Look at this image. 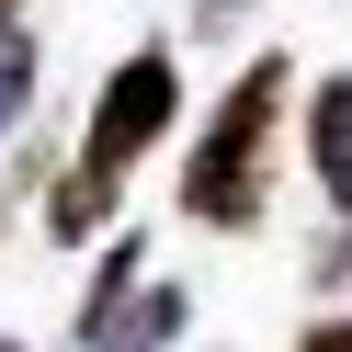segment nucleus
Returning a JSON list of instances; mask_svg holds the SVG:
<instances>
[{
	"label": "nucleus",
	"instance_id": "f257e3e1",
	"mask_svg": "<svg viewBox=\"0 0 352 352\" xmlns=\"http://www.w3.org/2000/svg\"><path fill=\"white\" fill-rule=\"evenodd\" d=\"M284 91H296L284 57H250V69L228 80V102L205 114V137H193V160H182V216H205V228H250L261 216V160H273Z\"/></svg>",
	"mask_w": 352,
	"mask_h": 352
},
{
	"label": "nucleus",
	"instance_id": "f03ea898",
	"mask_svg": "<svg viewBox=\"0 0 352 352\" xmlns=\"http://www.w3.org/2000/svg\"><path fill=\"white\" fill-rule=\"evenodd\" d=\"M170 102H182V80H170V57H160V46H137L114 80H102V102H91V137H80V170L57 182V239H91V228H102L114 182L148 160V148H160Z\"/></svg>",
	"mask_w": 352,
	"mask_h": 352
},
{
	"label": "nucleus",
	"instance_id": "7ed1b4c3",
	"mask_svg": "<svg viewBox=\"0 0 352 352\" xmlns=\"http://www.w3.org/2000/svg\"><path fill=\"white\" fill-rule=\"evenodd\" d=\"M125 273H137V239H114V261H102L69 352H170L182 341V284H125Z\"/></svg>",
	"mask_w": 352,
	"mask_h": 352
},
{
	"label": "nucleus",
	"instance_id": "20e7f679",
	"mask_svg": "<svg viewBox=\"0 0 352 352\" xmlns=\"http://www.w3.org/2000/svg\"><path fill=\"white\" fill-rule=\"evenodd\" d=\"M307 160H318L329 205L352 216V69H329V80H318V102H307Z\"/></svg>",
	"mask_w": 352,
	"mask_h": 352
},
{
	"label": "nucleus",
	"instance_id": "39448f33",
	"mask_svg": "<svg viewBox=\"0 0 352 352\" xmlns=\"http://www.w3.org/2000/svg\"><path fill=\"white\" fill-rule=\"evenodd\" d=\"M23 102H34V46H23V23H0V137L23 125Z\"/></svg>",
	"mask_w": 352,
	"mask_h": 352
},
{
	"label": "nucleus",
	"instance_id": "423d86ee",
	"mask_svg": "<svg viewBox=\"0 0 352 352\" xmlns=\"http://www.w3.org/2000/svg\"><path fill=\"white\" fill-rule=\"evenodd\" d=\"M296 352H352V318H329V329H307Z\"/></svg>",
	"mask_w": 352,
	"mask_h": 352
},
{
	"label": "nucleus",
	"instance_id": "0eeeda50",
	"mask_svg": "<svg viewBox=\"0 0 352 352\" xmlns=\"http://www.w3.org/2000/svg\"><path fill=\"white\" fill-rule=\"evenodd\" d=\"M205 23H239V0H205Z\"/></svg>",
	"mask_w": 352,
	"mask_h": 352
},
{
	"label": "nucleus",
	"instance_id": "6e6552de",
	"mask_svg": "<svg viewBox=\"0 0 352 352\" xmlns=\"http://www.w3.org/2000/svg\"><path fill=\"white\" fill-rule=\"evenodd\" d=\"M12 12H23V0H0V23H12Z\"/></svg>",
	"mask_w": 352,
	"mask_h": 352
},
{
	"label": "nucleus",
	"instance_id": "1a4fd4ad",
	"mask_svg": "<svg viewBox=\"0 0 352 352\" xmlns=\"http://www.w3.org/2000/svg\"><path fill=\"white\" fill-rule=\"evenodd\" d=\"M0 352H23V341H0Z\"/></svg>",
	"mask_w": 352,
	"mask_h": 352
}]
</instances>
